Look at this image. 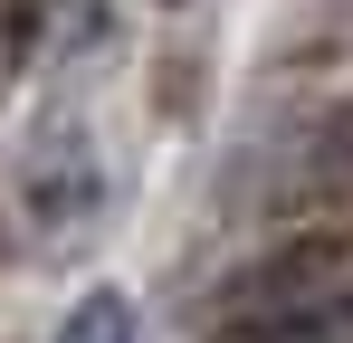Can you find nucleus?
Here are the masks:
<instances>
[{
	"label": "nucleus",
	"mask_w": 353,
	"mask_h": 343,
	"mask_svg": "<svg viewBox=\"0 0 353 343\" xmlns=\"http://www.w3.org/2000/svg\"><path fill=\"white\" fill-rule=\"evenodd\" d=\"M58 343H143V324H134V305L115 286H96V295H77L58 315Z\"/></svg>",
	"instance_id": "f257e3e1"
}]
</instances>
